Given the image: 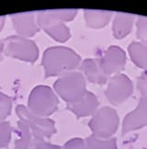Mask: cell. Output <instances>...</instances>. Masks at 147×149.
I'll use <instances>...</instances> for the list:
<instances>
[{
	"label": "cell",
	"mask_w": 147,
	"mask_h": 149,
	"mask_svg": "<svg viewBox=\"0 0 147 149\" xmlns=\"http://www.w3.org/2000/svg\"><path fill=\"white\" fill-rule=\"evenodd\" d=\"M147 126V98L142 97L138 106L125 116L122 123V134Z\"/></svg>",
	"instance_id": "277c9868"
},
{
	"label": "cell",
	"mask_w": 147,
	"mask_h": 149,
	"mask_svg": "<svg viewBox=\"0 0 147 149\" xmlns=\"http://www.w3.org/2000/svg\"><path fill=\"white\" fill-rule=\"evenodd\" d=\"M113 16L114 14L111 11H89L88 21L94 28H103L110 21Z\"/></svg>",
	"instance_id": "ba28073f"
},
{
	"label": "cell",
	"mask_w": 147,
	"mask_h": 149,
	"mask_svg": "<svg viewBox=\"0 0 147 149\" xmlns=\"http://www.w3.org/2000/svg\"><path fill=\"white\" fill-rule=\"evenodd\" d=\"M120 124V118L113 108L103 107L97 111L92 120L91 127L99 138H111Z\"/></svg>",
	"instance_id": "6da1fadb"
},
{
	"label": "cell",
	"mask_w": 147,
	"mask_h": 149,
	"mask_svg": "<svg viewBox=\"0 0 147 149\" xmlns=\"http://www.w3.org/2000/svg\"><path fill=\"white\" fill-rule=\"evenodd\" d=\"M90 149H118L116 138L93 137L89 141Z\"/></svg>",
	"instance_id": "9c48e42d"
},
{
	"label": "cell",
	"mask_w": 147,
	"mask_h": 149,
	"mask_svg": "<svg viewBox=\"0 0 147 149\" xmlns=\"http://www.w3.org/2000/svg\"><path fill=\"white\" fill-rule=\"evenodd\" d=\"M137 88L142 97L147 98V70L142 73L137 81Z\"/></svg>",
	"instance_id": "8fae6325"
},
{
	"label": "cell",
	"mask_w": 147,
	"mask_h": 149,
	"mask_svg": "<svg viewBox=\"0 0 147 149\" xmlns=\"http://www.w3.org/2000/svg\"><path fill=\"white\" fill-rule=\"evenodd\" d=\"M128 52L135 65L147 69V43L133 42L129 45Z\"/></svg>",
	"instance_id": "8992f818"
},
{
	"label": "cell",
	"mask_w": 147,
	"mask_h": 149,
	"mask_svg": "<svg viewBox=\"0 0 147 149\" xmlns=\"http://www.w3.org/2000/svg\"><path fill=\"white\" fill-rule=\"evenodd\" d=\"M134 22V15L118 12L114 15L112 22V32L116 39L125 38L132 31Z\"/></svg>",
	"instance_id": "5b68a950"
},
{
	"label": "cell",
	"mask_w": 147,
	"mask_h": 149,
	"mask_svg": "<svg viewBox=\"0 0 147 149\" xmlns=\"http://www.w3.org/2000/svg\"><path fill=\"white\" fill-rule=\"evenodd\" d=\"M103 71L109 77L121 74L126 65V54L121 47L110 46L99 59Z\"/></svg>",
	"instance_id": "3957f363"
},
{
	"label": "cell",
	"mask_w": 147,
	"mask_h": 149,
	"mask_svg": "<svg viewBox=\"0 0 147 149\" xmlns=\"http://www.w3.org/2000/svg\"><path fill=\"white\" fill-rule=\"evenodd\" d=\"M136 36L141 42L147 43V17L140 16L137 19Z\"/></svg>",
	"instance_id": "30bf717a"
},
{
	"label": "cell",
	"mask_w": 147,
	"mask_h": 149,
	"mask_svg": "<svg viewBox=\"0 0 147 149\" xmlns=\"http://www.w3.org/2000/svg\"><path fill=\"white\" fill-rule=\"evenodd\" d=\"M86 70L89 79L95 83L106 84L108 80H110V77L103 71L102 67H101L99 60L89 61L87 65Z\"/></svg>",
	"instance_id": "52a82bcc"
},
{
	"label": "cell",
	"mask_w": 147,
	"mask_h": 149,
	"mask_svg": "<svg viewBox=\"0 0 147 149\" xmlns=\"http://www.w3.org/2000/svg\"><path fill=\"white\" fill-rule=\"evenodd\" d=\"M133 91L132 80L126 74H118L112 76L106 89V97L113 105H120L127 100Z\"/></svg>",
	"instance_id": "7a4b0ae2"
}]
</instances>
